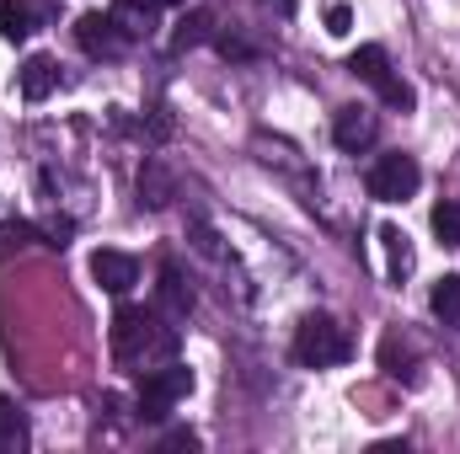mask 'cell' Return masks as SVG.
Segmentation results:
<instances>
[{
	"mask_svg": "<svg viewBox=\"0 0 460 454\" xmlns=\"http://www.w3.org/2000/svg\"><path fill=\"white\" fill-rule=\"evenodd\" d=\"M113 358L123 369H155V363H172L177 358V327H166L155 310H139V305H123L113 316Z\"/></svg>",
	"mask_w": 460,
	"mask_h": 454,
	"instance_id": "1",
	"label": "cell"
},
{
	"mask_svg": "<svg viewBox=\"0 0 460 454\" xmlns=\"http://www.w3.org/2000/svg\"><path fill=\"white\" fill-rule=\"evenodd\" d=\"M295 358H300L305 369L348 363V358H353V337H348V327H338L332 316H305L300 332H295Z\"/></svg>",
	"mask_w": 460,
	"mask_h": 454,
	"instance_id": "2",
	"label": "cell"
},
{
	"mask_svg": "<svg viewBox=\"0 0 460 454\" xmlns=\"http://www.w3.org/2000/svg\"><path fill=\"white\" fill-rule=\"evenodd\" d=\"M193 390V369L188 363H155V369H145V380H139V417H150V423H161L182 396Z\"/></svg>",
	"mask_w": 460,
	"mask_h": 454,
	"instance_id": "3",
	"label": "cell"
},
{
	"mask_svg": "<svg viewBox=\"0 0 460 454\" xmlns=\"http://www.w3.org/2000/svg\"><path fill=\"white\" fill-rule=\"evenodd\" d=\"M418 182H423V171H418V161L412 155H380L375 166H369V177H364V188H369V198H380V204H407L412 193H418Z\"/></svg>",
	"mask_w": 460,
	"mask_h": 454,
	"instance_id": "4",
	"label": "cell"
},
{
	"mask_svg": "<svg viewBox=\"0 0 460 454\" xmlns=\"http://www.w3.org/2000/svg\"><path fill=\"white\" fill-rule=\"evenodd\" d=\"M348 70H353L358 81H369V86H375V92H380V97H385L391 108H402V113L412 108V86L391 75V54H385L380 43H364V48H353V59H348Z\"/></svg>",
	"mask_w": 460,
	"mask_h": 454,
	"instance_id": "5",
	"label": "cell"
},
{
	"mask_svg": "<svg viewBox=\"0 0 460 454\" xmlns=\"http://www.w3.org/2000/svg\"><path fill=\"white\" fill-rule=\"evenodd\" d=\"M75 43H81L92 59H123V48H128L134 38L113 22V11H86V16L75 22Z\"/></svg>",
	"mask_w": 460,
	"mask_h": 454,
	"instance_id": "6",
	"label": "cell"
},
{
	"mask_svg": "<svg viewBox=\"0 0 460 454\" xmlns=\"http://www.w3.org/2000/svg\"><path fill=\"white\" fill-rule=\"evenodd\" d=\"M155 305H161V316H166V321H188V310H193V284L182 278V267H177V262H166V267H161Z\"/></svg>",
	"mask_w": 460,
	"mask_h": 454,
	"instance_id": "7",
	"label": "cell"
},
{
	"mask_svg": "<svg viewBox=\"0 0 460 454\" xmlns=\"http://www.w3.org/2000/svg\"><path fill=\"white\" fill-rule=\"evenodd\" d=\"M92 278H97L108 294H128V289L139 284V262H134L128 251H97V257H92Z\"/></svg>",
	"mask_w": 460,
	"mask_h": 454,
	"instance_id": "8",
	"label": "cell"
},
{
	"mask_svg": "<svg viewBox=\"0 0 460 454\" xmlns=\"http://www.w3.org/2000/svg\"><path fill=\"white\" fill-rule=\"evenodd\" d=\"M332 139H338V150H348V155L369 150V144H375V113H369V108H338Z\"/></svg>",
	"mask_w": 460,
	"mask_h": 454,
	"instance_id": "9",
	"label": "cell"
},
{
	"mask_svg": "<svg viewBox=\"0 0 460 454\" xmlns=\"http://www.w3.org/2000/svg\"><path fill=\"white\" fill-rule=\"evenodd\" d=\"M16 86H22V97H27V102H43V97H49V92L59 86V65H54L49 54H32V59L22 65Z\"/></svg>",
	"mask_w": 460,
	"mask_h": 454,
	"instance_id": "10",
	"label": "cell"
},
{
	"mask_svg": "<svg viewBox=\"0 0 460 454\" xmlns=\"http://www.w3.org/2000/svg\"><path fill=\"white\" fill-rule=\"evenodd\" d=\"M155 5L161 0H113V22L128 38H150L155 32Z\"/></svg>",
	"mask_w": 460,
	"mask_h": 454,
	"instance_id": "11",
	"label": "cell"
},
{
	"mask_svg": "<svg viewBox=\"0 0 460 454\" xmlns=\"http://www.w3.org/2000/svg\"><path fill=\"white\" fill-rule=\"evenodd\" d=\"M32 32H38L32 5H27V0H0V38H5V43H27Z\"/></svg>",
	"mask_w": 460,
	"mask_h": 454,
	"instance_id": "12",
	"label": "cell"
},
{
	"mask_svg": "<svg viewBox=\"0 0 460 454\" xmlns=\"http://www.w3.org/2000/svg\"><path fill=\"white\" fill-rule=\"evenodd\" d=\"M380 240H385V278L402 284V278L412 273V240H407L396 225H380Z\"/></svg>",
	"mask_w": 460,
	"mask_h": 454,
	"instance_id": "13",
	"label": "cell"
},
{
	"mask_svg": "<svg viewBox=\"0 0 460 454\" xmlns=\"http://www.w3.org/2000/svg\"><path fill=\"white\" fill-rule=\"evenodd\" d=\"M429 310L445 321V327H460V273H445L429 294Z\"/></svg>",
	"mask_w": 460,
	"mask_h": 454,
	"instance_id": "14",
	"label": "cell"
},
{
	"mask_svg": "<svg viewBox=\"0 0 460 454\" xmlns=\"http://www.w3.org/2000/svg\"><path fill=\"white\" fill-rule=\"evenodd\" d=\"M172 177L161 171V161H145V171H139V204H150V209H166L172 204Z\"/></svg>",
	"mask_w": 460,
	"mask_h": 454,
	"instance_id": "15",
	"label": "cell"
},
{
	"mask_svg": "<svg viewBox=\"0 0 460 454\" xmlns=\"http://www.w3.org/2000/svg\"><path fill=\"white\" fill-rule=\"evenodd\" d=\"M27 444V423H22V412L0 396V454H16Z\"/></svg>",
	"mask_w": 460,
	"mask_h": 454,
	"instance_id": "16",
	"label": "cell"
},
{
	"mask_svg": "<svg viewBox=\"0 0 460 454\" xmlns=\"http://www.w3.org/2000/svg\"><path fill=\"white\" fill-rule=\"evenodd\" d=\"M209 27H215V16H209V11H193V16L177 22V38H172V43H177V48H199V43L209 38Z\"/></svg>",
	"mask_w": 460,
	"mask_h": 454,
	"instance_id": "17",
	"label": "cell"
},
{
	"mask_svg": "<svg viewBox=\"0 0 460 454\" xmlns=\"http://www.w3.org/2000/svg\"><path fill=\"white\" fill-rule=\"evenodd\" d=\"M434 235H439L445 246H460V198L434 204Z\"/></svg>",
	"mask_w": 460,
	"mask_h": 454,
	"instance_id": "18",
	"label": "cell"
},
{
	"mask_svg": "<svg viewBox=\"0 0 460 454\" xmlns=\"http://www.w3.org/2000/svg\"><path fill=\"white\" fill-rule=\"evenodd\" d=\"M348 27H353V11H348V5H332V11H327V32H332V38H343Z\"/></svg>",
	"mask_w": 460,
	"mask_h": 454,
	"instance_id": "19",
	"label": "cell"
},
{
	"mask_svg": "<svg viewBox=\"0 0 460 454\" xmlns=\"http://www.w3.org/2000/svg\"><path fill=\"white\" fill-rule=\"evenodd\" d=\"M262 5H273L279 16H295V0H262Z\"/></svg>",
	"mask_w": 460,
	"mask_h": 454,
	"instance_id": "20",
	"label": "cell"
},
{
	"mask_svg": "<svg viewBox=\"0 0 460 454\" xmlns=\"http://www.w3.org/2000/svg\"><path fill=\"white\" fill-rule=\"evenodd\" d=\"M161 5H188V0H161Z\"/></svg>",
	"mask_w": 460,
	"mask_h": 454,
	"instance_id": "21",
	"label": "cell"
}]
</instances>
